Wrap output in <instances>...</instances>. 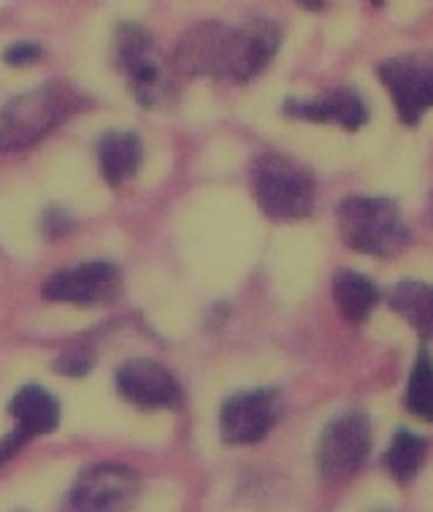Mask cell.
Listing matches in <instances>:
<instances>
[{"label": "cell", "instance_id": "obj_10", "mask_svg": "<svg viewBox=\"0 0 433 512\" xmlns=\"http://www.w3.org/2000/svg\"><path fill=\"white\" fill-rule=\"evenodd\" d=\"M117 66L128 76L130 90L141 106H155L163 90V66L155 55V41L141 25H120L117 30Z\"/></svg>", "mask_w": 433, "mask_h": 512}, {"label": "cell", "instance_id": "obj_15", "mask_svg": "<svg viewBox=\"0 0 433 512\" xmlns=\"http://www.w3.org/2000/svg\"><path fill=\"white\" fill-rule=\"evenodd\" d=\"M98 160H101L103 179L109 185H122L141 168L144 147L136 133H106L98 144Z\"/></svg>", "mask_w": 433, "mask_h": 512}, {"label": "cell", "instance_id": "obj_14", "mask_svg": "<svg viewBox=\"0 0 433 512\" xmlns=\"http://www.w3.org/2000/svg\"><path fill=\"white\" fill-rule=\"evenodd\" d=\"M9 415L17 418V429L25 431L28 437H41V434H49V431L57 429L60 404L47 388L25 385L9 401Z\"/></svg>", "mask_w": 433, "mask_h": 512}, {"label": "cell", "instance_id": "obj_17", "mask_svg": "<svg viewBox=\"0 0 433 512\" xmlns=\"http://www.w3.org/2000/svg\"><path fill=\"white\" fill-rule=\"evenodd\" d=\"M333 301L347 323H363L379 304V288L358 271H339L333 277Z\"/></svg>", "mask_w": 433, "mask_h": 512}, {"label": "cell", "instance_id": "obj_22", "mask_svg": "<svg viewBox=\"0 0 433 512\" xmlns=\"http://www.w3.org/2000/svg\"><path fill=\"white\" fill-rule=\"evenodd\" d=\"M28 442L30 437L22 429H14L11 434H6V437H0V466L9 464L11 458L17 456L19 450L28 445Z\"/></svg>", "mask_w": 433, "mask_h": 512}, {"label": "cell", "instance_id": "obj_6", "mask_svg": "<svg viewBox=\"0 0 433 512\" xmlns=\"http://www.w3.org/2000/svg\"><path fill=\"white\" fill-rule=\"evenodd\" d=\"M139 485V475L130 466H87L65 496L63 512H128L139 496Z\"/></svg>", "mask_w": 433, "mask_h": 512}, {"label": "cell", "instance_id": "obj_4", "mask_svg": "<svg viewBox=\"0 0 433 512\" xmlns=\"http://www.w3.org/2000/svg\"><path fill=\"white\" fill-rule=\"evenodd\" d=\"M379 82L390 93L398 120L415 128L433 109V52L390 57L379 66Z\"/></svg>", "mask_w": 433, "mask_h": 512}, {"label": "cell", "instance_id": "obj_9", "mask_svg": "<svg viewBox=\"0 0 433 512\" xmlns=\"http://www.w3.org/2000/svg\"><path fill=\"white\" fill-rule=\"evenodd\" d=\"M122 274L114 263L95 261L82 263L76 269L57 271L55 277L44 282V298L49 301H65L79 307H95V304H111L120 296Z\"/></svg>", "mask_w": 433, "mask_h": 512}, {"label": "cell", "instance_id": "obj_3", "mask_svg": "<svg viewBox=\"0 0 433 512\" xmlns=\"http://www.w3.org/2000/svg\"><path fill=\"white\" fill-rule=\"evenodd\" d=\"M252 193L268 220L290 223L314 212L317 182L312 171L287 155H258L252 163Z\"/></svg>", "mask_w": 433, "mask_h": 512}, {"label": "cell", "instance_id": "obj_20", "mask_svg": "<svg viewBox=\"0 0 433 512\" xmlns=\"http://www.w3.org/2000/svg\"><path fill=\"white\" fill-rule=\"evenodd\" d=\"M95 364V353L87 347H74V350H65L55 361V372L65 374V377H84Z\"/></svg>", "mask_w": 433, "mask_h": 512}, {"label": "cell", "instance_id": "obj_23", "mask_svg": "<svg viewBox=\"0 0 433 512\" xmlns=\"http://www.w3.org/2000/svg\"><path fill=\"white\" fill-rule=\"evenodd\" d=\"M68 228H71V220H68V215H63L60 209H49L47 215H44V225H41V231H44V236H49V239L63 236Z\"/></svg>", "mask_w": 433, "mask_h": 512}, {"label": "cell", "instance_id": "obj_18", "mask_svg": "<svg viewBox=\"0 0 433 512\" xmlns=\"http://www.w3.org/2000/svg\"><path fill=\"white\" fill-rule=\"evenodd\" d=\"M425 456H428V439L417 437L412 431L401 429L396 437L390 439L385 450V469L398 485H409L423 469Z\"/></svg>", "mask_w": 433, "mask_h": 512}, {"label": "cell", "instance_id": "obj_2", "mask_svg": "<svg viewBox=\"0 0 433 512\" xmlns=\"http://www.w3.org/2000/svg\"><path fill=\"white\" fill-rule=\"evenodd\" d=\"M82 103V95L65 82L41 84L30 93H22L0 112V149L9 152L36 144L68 120Z\"/></svg>", "mask_w": 433, "mask_h": 512}, {"label": "cell", "instance_id": "obj_7", "mask_svg": "<svg viewBox=\"0 0 433 512\" xmlns=\"http://www.w3.org/2000/svg\"><path fill=\"white\" fill-rule=\"evenodd\" d=\"M282 410L285 401L277 388L233 393L220 410L222 439L228 445H255L271 434L282 418Z\"/></svg>", "mask_w": 433, "mask_h": 512}, {"label": "cell", "instance_id": "obj_19", "mask_svg": "<svg viewBox=\"0 0 433 512\" xmlns=\"http://www.w3.org/2000/svg\"><path fill=\"white\" fill-rule=\"evenodd\" d=\"M406 410L415 418L433 423V358L428 350L417 353V361L406 382Z\"/></svg>", "mask_w": 433, "mask_h": 512}, {"label": "cell", "instance_id": "obj_1", "mask_svg": "<svg viewBox=\"0 0 433 512\" xmlns=\"http://www.w3.org/2000/svg\"><path fill=\"white\" fill-rule=\"evenodd\" d=\"M336 225L350 250L374 258H393L412 242V231L390 198H344L336 209Z\"/></svg>", "mask_w": 433, "mask_h": 512}, {"label": "cell", "instance_id": "obj_8", "mask_svg": "<svg viewBox=\"0 0 433 512\" xmlns=\"http://www.w3.org/2000/svg\"><path fill=\"white\" fill-rule=\"evenodd\" d=\"M279 41H282V33L277 22L271 19H255L244 28H231L225 36L217 76L233 79V82H247L252 76H258L274 60Z\"/></svg>", "mask_w": 433, "mask_h": 512}, {"label": "cell", "instance_id": "obj_5", "mask_svg": "<svg viewBox=\"0 0 433 512\" xmlns=\"http://www.w3.org/2000/svg\"><path fill=\"white\" fill-rule=\"evenodd\" d=\"M371 453V423L363 412H347L331 420L320 434L317 469L325 483H341L366 464Z\"/></svg>", "mask_w": 433, "mask_h": 512}, {"label": "cell", "instance_id": "obj_11", "mask_svg": "<svg viewBox=\"0 0 433 512\" xmlns=\"http://www.w3.org/2000/svg\"><path fill=\"white\" fill-rule=\"evenodd\" d=\"M117 391L144 410H171L182 401V388L166 366L149 358H130L117 369Z\"/></svg>", "mask_w": 433, "mask_h": 512}, {"label": "cell", "instance_id": "obj_21", "mask_svg": "<svg viewBox=\"0 0 433 512\" xmlns=\"http://www.w3.org/2000/svg\"><path fill=\"white\" fill-rule=\"evenodd\" d=\"M41 55H44V47L36 44V41H19V44H11L9 49H3V60L9 66H28V63H36Z\"/></svg>", "mask_w": 433, "mask_h": 512}, {"label": "cell", "instance_id": "obj_16", "mask_svg": "<svg viewBox=\"0 0 433 512\" xmlns=\"http://www.w3.org/2000/svg\"><path fill=\"white\" fill-rule=\"evenodd\" d=\"M387 304L423 339H433V285L417 280L398 282L396 288L390 290Z\"/></svg>", "mask_w": 433, "mask_h": 512}, {"label": "cell", "instance_id": "obj_13", "mask_svg": "<svg viewBox=\"0 0 433 512\" xmlns=\"http://www.w3.org/2000/svg\"><path fill=\"white\" fill-rule=\"evenodd\" d=\"M228 30L231 28H228V25H220V22H203V25H195L190 33H185V38H182L179 47H176V68H179L182 74L217 76Z\"/></svg>", "mask_w": 433, "mask_h": 512}, {"label": "cell", "instance_id": "obj_12", "mask_svg": "<svg viewBox=\"0 0 433 512\" xmlns=\"http://www.w3.org/2000/svg\"><path fill=\"white\" fill-rule=\"evenodd\" d=\"M282 112L295 120H309V122H331L339 125L344 131H360L366 122H369V109L360 98L358 90L352 87H336L331 93L314 95V98H287L282 103Z\"/></svg>", "mask_w": 433, "mask_h": 512}, {"label": "cell", "instance_id": "obj_24", "mask_svg": "<svg viewBox=\"0 0 433 512\" xmlns=\"http://www.w3.org/2000/svg\"><path fill=\"white\" fill-rule=\"evenodd\" d=\"M428 220L433 223V190H431V198H428Z\"/></svg>", "mask_w": 433, "mask_h": 512}]
</instances>
